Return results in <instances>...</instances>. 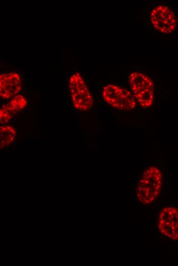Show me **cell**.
Returning a JSON list of instances; mask_svg holds the SVG:
<instances>
[{
	"label": "cell",
	"mask_w": 178,
	"mask_h": 266,
	"mask_svg": "<svg viewBox=\"0 0 178 266\" xmlns=\"http://www.w3.org/2000/svg\"><path fill=\"white\" fill-rule=\"evenodd\" d=\"M69 87L74 107L80 111H87L94 105L92 95L81 75L73 73L69 80Z\"/></svg>",
	"instance_id": "3"
},
{
	"label": "cell",
	"mask_w": 178,
	"mask_h": 266,
	"mask_svg": "<svg viewBox=\"0 0 178 266\" xmlns=\"http://www.w3.org/2000/svg\"><path fill=\"white\" fill-rule=\"evenodd\" d=\"M157 229L159 234L171 241H178V207L163 206L158 215Z\"/></svg>",
	"instance_id": "5"
},
{
	"label": "cell",
	"mask_w": 178,
	"mask_h": 266,
	"mask_svg": "<svg viewBox=\"0 0 178 266\" xmlns=\"http://www.w3.org/2000/svg\"><path fill=\"white\" fill-rule=\"evenodd\" d=\"M128 82L136 100L143 108L152 105L154 101V84L146 74L135 71L130 74Z\"/></svg>",
	"instance_id": "2"
},
{
	"label": "cell",
	"mask_w": 178,
	"mask_h": 266,
	"mask_svg": "<svg viewBox=\"0 0 178 266\" xmlns=\"http://www.w3.org/2000/svg\"><path fill=\"white\" fill-rule=\"evenodd\" d=\"M16 131L15 128L10 124H5L0 127V149L11 144L15 140Z\"/></svg>",
	"instance_id": "9"
},
{
	"label": "cell",
	"mask_w": 178,
	"mask_h": 266,
	"mask_svg": "<svg viewBox=\"0 0 178 266\" xmlns=\"http://www.w3.org/2000/svg\"><path fill=\"white\" fill-rule=\"evenodd\" d=\"M149 19L154 28L164 34L170 33L176 28L177 20L174 13L164 5H158L151 10Z\"/></svg>",
	"instance_id": "6"
},
{
	"label": "cell",
	"mask_w": 178,
	"mask_h": 266,
	"mask_svg": "<svg viewBox=\"0 0 178 266\" xmlns=\"http://www.w3.org/2000/svg\"><path fill=\"white\" fill-rule=\"evenodd\" d=\"M163 182V173L160 168L154 165L149 166L136 186V199L143 205L153 204L161 193Z\"/></svg>",
	"instance_id": "1"
},
{
	"label": "cell",
	"mask_w": 178,
	"mask_h": 266,
	"mask_svg": "<svg viewBox=\"0 0 178 266\" xmlns=\"http://www.w3.org/2000/svg\"><path fill=\"white\" fill-rule=\"evenodd\" d=\"M103 100L112 107L122 110H131L136 106V100L132 93L114 84L105 85L102 90Z\"/></svg>",
	"instance_id": "4"
},
{
	"label": "cell",
	"mask_w": 178,
	"mask_h": 266,
	"mask_svg": "<svg viewBox=\"0 0 178 266\" xmlns=\"http://www.w3.org/2000/svg\"><path fill=\"white\" fill-rule=\"evenodd\" d=\"M22 87L20 76L16 72L2 73L0 75V97L11 99L18 94Z\"/></svg>",
	"instance_id": "7"
},
{
	"label": "cell",
	"mask_w": 178,
	"mask_h": 266,
	"mask_svg": "<svg viewBox=\"0 0 178 266\" xmlns=\"http://www.w3.org/2000/svg\"><path fill=\"white\" fill-rule=\"evenodd\" d=\"M27 103V99L20 94L11 98L0 109V123L3 125L7 124L15 114L26 107Z\"/></svg>",
	"instance_id": "8"
}]
</instances>
